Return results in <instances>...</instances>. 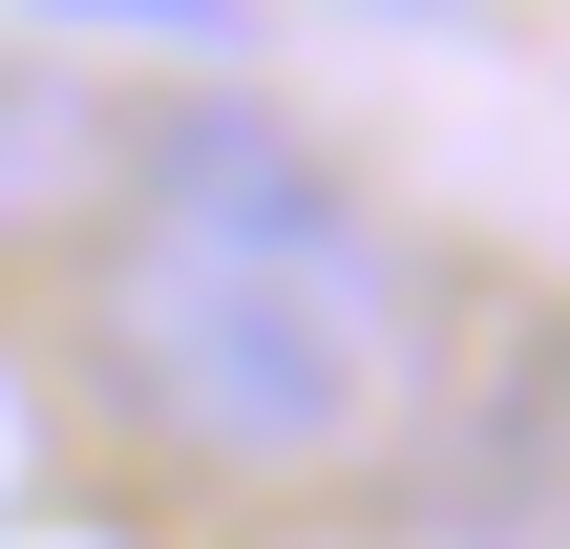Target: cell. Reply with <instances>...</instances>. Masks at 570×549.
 Returning <instances> with one entry per match:
<instances>
[{
  "mask_svg": "<svg viewBox=\"0 0 570 549\" xmlns=\"http://www.w3.org/2000/svg\"><path fill=\"white\" fill-rule=\"evenodd\" d=\"M85 360L106 402L212 487H317L402 381V254L338 148L275 106H169L127 212L85 233Z\"/></svg>",
  "mask_w": 570,
  "mask_h": 549,
  "instance_id": "6da1fadb",
  "label": "cell"
},
{
  "mask_svg": "<svg viewBox=\"0 0 570 549\" xmlns=\"http://www.w3.org/2000/svg\"><path fill=\"white\" fill-rule=\"evenodd\" d=\"M85 169H106V106H85L63 63H0V254H21V233H63V212H85Z\"/></svg>",
  "mask_w": 570,
  "mask_h": 549,
  "instance_id": "7a4b0ae2",
  "label": "cell"
},
{
  "mask_svg": "<svg viewBox=\"0 0 570 549\" xmlns=\"http://www.w3.org/2000/svg\"><path fill=\"white\" fill-rule=\"evenodd\" d=\"M487 529H508V549H570V339L508 381V423H487Z\"/></svg>",
  "mask_w": 570,
  "mask_h": 549,
  "instance_id": "3957f363",
  "label": "cell"
},
{
  "mask_svg": "<svg viewBox=\"0 0 570 549\" xmlns=\"http://www.w3.org/2000/svg\"><path fill=\"white\" fill-rule=\"evenodd\" d=\"M63 21H127V42H233V0H63Z\"/></svg>",
  "mask_w": 570,
  "mask_h": 549,
  "instance_id": "277c9868",
  "label": "cell"
}]
</instances>
